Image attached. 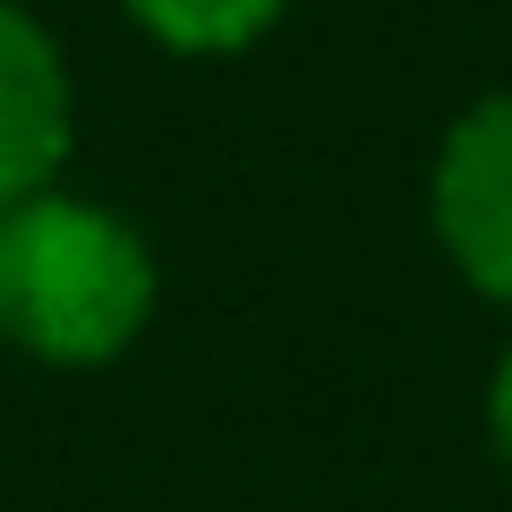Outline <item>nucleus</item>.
Masks as SVG:
<instances>
[{"instance_id": "1", "label": "nucleus", "mask_w": 512, "mask_h": 512, "mask_svg": "<svg viewBox=\"0 0 512 512\" xmlns=\"http://www.w3.org/2000/svg\"><path fill=\"white\" fill-rule=\"evenodd\" d=\"M163 256L146 222L86 188H35L0 214V342L35 367L86 376L146 342Z\"/></svg>"}, {"instance_id": "4", "label": "nucleus", "mask_w": 512, "mask_h": 512, "mask_svg": "<svg viewBox=\"0 0 512 512\" xmlns=\"http://www.w3.org/2000/svg\"><path fill=\"white\" fill-rule=\"evenodd\" d=\"M120 18L171 60H239L291 18V0H120Z\"/></svg>"}, {"instance_id": "5", "label": "nucleus", "mask_w": 512, "mask_h": 512, "mask_svg": "<svg viewBox=\"0 0 512 512\" xmlns=\"http://www.w3.org/2000/svg\"><path fill=\"white\" fill-rule=\"evenodd\" d=\"M487 444L512 470V342H504V359H495V376H487Z\"/></svg>"}, {"instance_id": "3", "label": "nucleus", "mask_w": 512, "mask_h": 512, "mask_svg": "<svg viewBox=\"0 0 512 512\" xmlns=\"http://www.w3.org/2000/svg\"><path fill=\"white\" fill-rule=\"evenodd\" d=\"M69 154H77V69L26 0H0V214L26 205L35 188H60Z\"/></svg>"}, {"instance_id": "2", "label": "nucleus", "mask_w": 512, "mask_h": 512, "mask_svg": "<svg viewBox=\"0 0 512 512\" xmlns=\"http://www.w3.org/2000/svg\"><path fill=\"white\" fill-rule=\"evenodd\" d=\"M427 231H436L444 265L478 299L512 308V86L478 94L436 137V163H427Z\"/></svg>"}]
</instances>
